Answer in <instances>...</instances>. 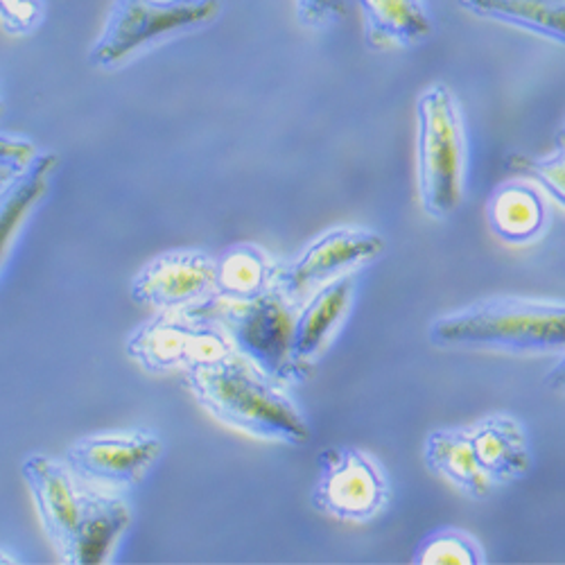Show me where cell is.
<instances>
[{
  "mask_svg": "<svg viewBox=\"0 0 565 565\" xmlns=\"http://www.w3.org/2000/svg\"><path fill=\"white\" fill-rule=\"evenodd\" d=\"M468 433L480 468L495 487L525 480L532 473V444L525 426L518 418L509 414H489L468 426Z\"/></svg>",
  "mask_w": 565,
  "mask_h": 565,
  "instance_id": "obj_13",
  "label": "cell"
},
{
  "mask_svg": "<svg viewBox=\"0 0 565 565\" xmlns=\"http://www.w3.org/2000/svg\"><path fill=\"white\" fill-rule=\"evenodd\" d=\"M45 17V0H0V28L10 36H30Z\"/></svg>",
  "mask_w": 565,
  "mask_h": 565,
  "instance_id": "obj_22",
  "label": "cell"
},
{
  "mask_svg": "<svg viewBox=\"0 0 565 565\" xmlns=\"http://www.w3.org/2000/svg\"><path fill=\"white\" fill-rule=\"evenodd\" d=\"M358 295V271L326 280L312 290L295 315L292 353L295 360L312 375L319 358L328 351L342 323L347 321Z\"/></svg>",
  "mask_w": 565,
  "mask_h": 565,
  "instance_id": "obj_12",
  "label": "cell"
},
{
  "mask_svg": "<svg viewBox=\"0 0 565 565\" xmlns=\"http://www.w3.org/2000/svg\"><path fill=\"white\" fill-rule=\"evenodd\" d=\"M468 136L455 93L437 82L416 103V183L423 211L448 220L463 204Z\"/></svg>",
  "mask_w": 565,
  "mask_h": 565,
  "instance_id": "obj_4",
  "label": "cell"
},
{
  "mask_svg": "<svg viewBox=\"0 0 565 565\" xmlns=\"http://www.w3.org/2000/svg\"><path fill=\"white\" fill-rule=\"evenodd\" d=\"M222 10V0H114L88 64L118 68L163 41L211 25Z\"/></svg>",
  "mask_w": 565,
  "mask_h": 565,
  "instance_id": "obj_5",
  "label": "cell"
},
{
  "mask_svg": "<svg viewBox=\"0 0 565 565\" xmlns=\"http://www.w3.org/2000/svg\"><path fill=\"white\" fill-rule=\"evenodd\" d=\"M387 243L379 231L362 226H335L310 241L292 260L278 263L274 290L299 306L326 280L358 271L379 260Z\"/></svg>",
  "mask_w": 565,
  "mask_h": 565,
  "instance_id": "obj_9",
  "label": "cell"
},
{
  "mask_svg": "<svg viewBox=\"0 0 565 565\" xmlns=\"http://www.w3.org/2000/svg\"><path fill=\"white\" fill-rule=\"evenodd\" d=\"M231 351L233 344L224 328L195 308L152 312L125 342L127 358L148 373L185 371Z\"/></svg>",
  "mask_w": 565,
  "mask_h": 565,
  "instance_id": "obj_7",
  "label": "cell"
},
{
  "mask_svg": "<svg viewBox=\"0 0 565 565\" xmlns=\"http://www.w3.org/2000/svg\"><path fill=\"white\" fill-rule=\"evenodd\" d=\"M185 387L222 426L265 444L308 446L310 420L288 392L241 353L188 366Z\"/></svg>",
  "mask_w": 565,
  "mask_h": 565,
  "instance_id": "obj_2",
  "label": "cell"
},
{
  "mask_svg": "<svg viewBox=\"0 0 565 565\" xmlns=\"http://www.w3.org/2000/svg\"><path fill=\"white\" fill-rule=\"evenodd\" d=\"M457 6L478 19L523 30L558 45L565 39V0H457Z\"/></svg>",
  "mask_w": 565,
  "mask_h": 565,
  "instance_id": "obj_19",
  "label": "cell"
},
{
  "mask_svg": "<svg viewBox=\"0 0 565 565\" xmlns=\"http://www.w3.org/2000/svg\"><path fill=\"white\" fill-rule=\"evenodd\" d=\"M19 561H21L19 554H14L8 547H0V563H19Z\"/></svg>",
  "mask_w": 565,
  "mask_h": 565,
  "instance_id": "obj_25",
  "label": "cell"
},
{
  "mask_svg": "<svg viewBox=\"0 0 565 565\" xmlns=\"http://www.w3.org/2000/svg\"><path fill=\"white\" fill-rule=\"evenodd\" d=\"M416 565H482L487 554L482 543L466 530L439 527L423 539L414 552Z\"/></svg>",
  "mask_w": 565,
  "mask_h": 565,
  "instance_id": "obj_20",
  "label": "cell"
},
{
  "mask_svg": "<svg viewBox=\"0 0 565 565\" xmlns=\"http://www.w3.org/2000/svg\"><path fill=\"white\" fill-rule=\"evenodd\" d=\"M392 502V480L385 466L355 446L326 448L319 455V478L312 507L335 521L373 523Z\"/></svg>",
  "mask_w": 565,
  "mask_h": 565,
  "instance_id": "obj_8",
  "label": "cell"
},
{
  "mask_svg": "<svg viewBox=\"0 0 565 565\" xmlns=\"http://www.w3.org/2000/svg\"><path fill=\"white\" fill-rule=\"evenodd\" d=\"M193 308L215 319L226 331L233 351L271 375L274 381L292 387L310 379V373L292 353L297 306L280 292L269 290L249 301L211 297Z\"/></svg>",
  "mask_w": 565,
  "mask_h": 565,
  "instance_id": "obj_6",
  "label": "cell"
},
{
  "mask_svg": "<svg viewBox=\"0 0 565 565\" xmlns=\"http://www.w3.org/2000/svg\"><path fill=\"white\" fill-rule=\"evenodd\" d=\"M163 450V439L157 433L131 428L79 437L66 448L64 461L82 480L127 493L148 478Z\"/></svg>",
  "mask_w": 565,
  "mask_h": 565,
  "instance_id": "obj_10",
  "label": "cell"
},
{
  "mask_svg": "<svg viewBox=\"0 0 565 565\" xmlns=\"http://www.w3.org/2000/svg\"><path fill=\"white\" fill-rule=\"evenodd\" d=\"M3 116H6V100H3V93H0V120H3ZM36 152L39 150L30 138L0 131V168L3 170H10V172L21 170Z\"/></svg>",
  "mask_w": 565,
  "mask_h": 565,
  "instance_id": "obj_24",
  "label": "cell"
},
{
  "mask_svg": "<svg viewBox=\"0 0 565 565\" xmlns=\"http://www.w3.org/2000/svg\"><path fill=\"white\" fill-rule=\"evenodd\" d=\"M423 461L430 473L450 482L470 500H487L498 489L476 459L468 426L433 430L423 444Z\"/></svg>",
  "mask_w": 565,
  "mask_h": 565,
  "instance_id": "obj_17",
  "label": "cell"
},
{
  "mask_svg": "<svg viewBox=\"0 0 565 565\" xmlns=\"http://www.w3.org/2000/svg\"><path fill=\"white\" fill-rule=\"evenodd\" d=\"M487 222L502 243L530 245L541 238L550 224L547 195L532 181H504L487 200Z\"/></svg>",
  "mask_w": 565,
  "mask_h": 565,
  "instance_id": "obj_14",
  "label": "cell"
},
{
  "mask_svg": "<svg viewBox=\"0 0 565 565\" xmlns=\"http://www.w3.org/2000/svg\"><path fill=\"white\" fill-rule=\"evenodd\" d=\"M439 349L552 355L565 347V306L556 299L491 297L439 315L430 323Z\"/></svg>",
  "mask_w": 565,
  "mask_h": 565,
  "instance_id": "obj_3",
  "label": "cell"
},
{
  "mask_svg": "<svg viewBox=\"0 0 565 565\" xmlns=\"http://www.w3.org/2000/svg\"><path fill=\"white\" fill-rule=\"evenodd\" d=\"M14 172H10V170H3V168H0V191H3V185L8 183V179L12 177Z\"/></svg>",
  "mask_w": 565,
  "mask_h": 565,
  "instance_id": "obj_26",
  "label": "cell"
},
{
  "mask_svg": "<svg viewBox=\"0 0 565 565\" xmlns=\"http://www.w3.org/2000/svg\"><path fill=\"white\" fill-rule=\"evenodd\" d=\"M278 271V260L256 243H235L215 258V297L249 301L269 290Z\"/></svg>",
  "mask_w": 565,
  "mask_h": 565,
  "instance_id": "obj_18",
  "label": "cell"
},
{
  "mask_svg": "<svg viewBox=\"0 0 565 565\" xmlns=\"http://www.w3.org/2000/svg\"><path fill=\"white\" fill-rule=\"evenodd\" d=\"M57 168L60 157L55 152L39 150L0 191V265L8 258L30 215L49 195Z\"/></svg>",
  "mask_w": 565,
  "mask_h": 565,
  "instance_id": "obj_16",
  "label": "cell"
},
{
  "mask_svg": "<svg viewBox=\"0 0 565 565\" xmlns=\"http://www.w3.org/2000/svg\"><path fill=\"white\" fill-rule=\"evenodd\" d=\"M131 299L152 312L185 310L215 297V258L202 249H170L140 267Z\"/></svg>",
  "mask_w": 565,
  "mask_h": 565,
  "instance_id": "obj_11",
  "label": "cell"
},
{
  "mask_svg": "<svg viewBox=\"0 0 565 565\" xmlns=\"http://www.w3.org/2000/svg\"><path fill=\"white\" fill-rule=\"evenodd\" d=\"M358 6L371 51H409L435 32L426 0H358Z\"/></svg>",
  "mask_w": 565,
  "mask_h": 565,
  "instance_id": "obj_15",
  "label": "cell"
},
{
  "mask_svg": "<svg viewBox=\"0 0 565 565\" xmlns=\"http://www.w3.org/2000/svg\"><path fill=\"white\" fill-rule=\"evenodd\" d=\"M21 476L41 527L64 563H107L131 527L125 493L107 491L75 476L64 459L34 452L23 459Z\"/></svg>",
  "mask_w": 565,
  "mask_h": 565,
  "instance_id": "obj_1",
  "label": "cell"
},
{
  "mask_svg": "<svg viewBox=\"0 0 565 565\" xmlns=\"http://www.w3.org/2000/svg\"><path fill=\"white\" fill-rule=\"evenodd\" d=\"M297 19L308 30H326L338 25L347 10L349 0H295Z\"/></svg>",
  "mask_w": 565,
  "mask_h": 565,
  "instance_id": "obj_23",
  "label": "cell"
},
{
  "mask_svg": "<svg viewBox=\"0 0 565 565\" xmlns=\"http://www.w3.org/2000/svg\"><path fill=\"white\" fill-rule=\"evenodd\" d=\"M507 170L525 181H532L558 206L565 204V154L563 146L550 157H530L523 152H511L504 159Z\"/></svg>",
  "mask_w": 565,
  "mask_h": 565,
  "instance_id": "obj_21",
  "label": "cell"
}]
</instances>
